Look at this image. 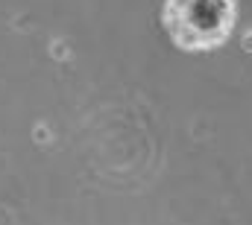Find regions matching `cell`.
<instances>
[{
	"label": "cell",
	"instance_id": "1",
	"mask_svg": "<svg viewBox=\"0 0 252 225\" xmlns=\"http://www.w3.org/2000/svg\"><path fill=\"white\" fill-rule=\"evenodd\" d=\"M238 24L235 0H164L161 27L167 38L188 53L217 50Z\"/></svg>",
	"mask_w": 252,
	"mask_h": 225
}]
</instances>
